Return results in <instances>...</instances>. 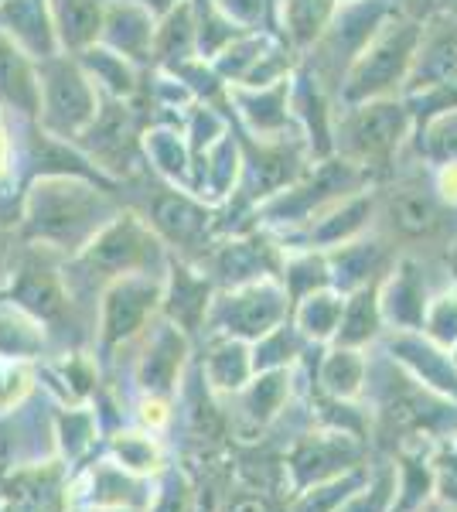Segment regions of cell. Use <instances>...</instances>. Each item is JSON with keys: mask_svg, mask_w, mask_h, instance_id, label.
<instances>
[{"mask_svg": "<svg viewBox=\"0 0 457 512\" xmlns=\"http://www.w3.org/2000/svg\"><path fill=\"white\" fill-rule=\"evenodd\" d=\"M331 14H335V0H287L290 31L297 35V41L318 38Z\"/></svg>", "mask_w": 457, "mask_h": 512, "instance_id": "20", "label": "cell"}, {"mask_svg": "<svg viewBox=\"0 0 457 512\" xmlns=\"http://www.w3.org/2000/svg\"><path fill=\"white\" fill-rule=\"evenodd\" d=\"M427 512H440V509H437V506H434V509H427Z\"/></svg>", "mask_w": 457, "mask_h": 512, "instance_id": "32", "label": "cell"}, {"mask_svg": "<svg viewBox=\"0 0 457 512\" xmlns=\"http://www.w3.org/2000/svg\"><path fill=\"white\" fill-rule=\"evenodd\" d=\"M413 127V113L403 96L369 99V103L348 106L342 130H338V147L342 158L362 171H376L393 164L400 154V144Z\"/></svg>", "mask_w": 457, "mask_h": 512, "instance_id": "2", "label": "cell"}, {"mask_svg": "<svg viewBox=\"0 0 457 512\" xmlns=\"http://www.w3.org/2000/svg\"><path fill=\"white\" fill-rule=\"evenodd\" d=\"M437 11H447L457 18V0H437Z\"/></svg>", "mask_w": 457, "mask_h": 512, "instance_id": "28", "label": "cell"}, {"mask_svg": "<svg viewBox=\"0 0 457 512\" xmlns=\"http://www.w3.org/2000/svg\"><path fill=\"white\" fill-rule=\"evenodd\" d=\"M372 195H359V198H348V202L338 205L335 212H331V219H324L321 226V239L324 243H348L352 236L362 233L365 219L372 216Z\"/></svg>", "mask_w": 457, "mask_h": 512, "instance_id": "18", "label": "cell"}, {"mask_svg": "<svg viewBox=\"0 0 457 512\" xmlns=\"http://www.w3.org/2000/svg\"><path fill=\"white\" fill-rule=\"evenodd\" d=\"M232 512H267V502L263 499H239Z\"/></svg>", "mask_w": 457, "mask_h": 512, "instance_id": "27", "label": "cell"}, {"mask_svg": "<svg viewBox=\"0 0 457 512\" xmlns=\"http://www.w3.org/2000/svg\"><path fill=\"white\" fill-rule=\"evenodd\" d=\"M379 304H382V318L400 328V332H417V328H423L430 297H427V287H423L417 263L400 260L393 274L382 277Z\"/></svg>", "mask_w": 457, "mask_h": 512, "instance_id": "4", "label": "cell"}, {"mask_svg": "<svg viewBox=\"0 0 457 512\" xmlns=\"http://www.w3.org/2000/svg\"><path fill=\"white\" fill-rule=\"evenodd\" d=\"M151 291L147 287H137V284H127V287H116L106 301V321H103V332H106V342H120V338L134 335L144 321L147 308H151Z\"/></svg>", "mask_w": 457, "mask_h": 512, "instance_id": "11", "label": "cell"}, {"mask_svg": "<svg viewBox=\"0 0 457 512\" xmlns=\"http://www.w3.org/2000/svg\"><path fill=\"white\" fill-rule=\"evenodd\" d=\"M62 434H72V437H62V448L69 458H79L82 451L93 448V417L89 414H69V420H62Z\"/></svg>", "mask_w": 457, "mask_h": 512, "instance_id": "24", "label": "cell"}, {"mask_svg": "<svg viewBox=\"0 0 457 512\" xmlns=\"http://www.w3.org/2000/svg\"><path fill=\"white\" fill-rule=\"evenodd\" d=\"M393 492H400V485H396L393 472H386L372 489L365 485V489L355 492L338 512H389V506H393Z\"/></svg>", "mask_w": 457, "mask_h": 512, "instance_id": "22", "label": "cell"}, {"mask_svg": "<svg viewBox=\"0 0 457 512\" xmlns=\"http://www.w3.org/2000/svg\"><path fill=\"white\" fill-rule=\"evenodd\" d=\"M140 417H144L147 427H161L164 420H168V410H164L161 400H147L144 403V414H140Z\"/></svg>", "mask_w": 457, "mask_h": 512, "instance_id": "26", "label": "cell"}, {"mask_svg": "<svg viewBox=\"0 0 457 512\" xmlns=\"http://www.w3.org/2000/svg\"><path fill=\"white\" fill-rule=\"evenodd\" d=\"M362 482H365L362 472H345L338 478H328V482L311 485V489H304L301 499L294 502V512H338L362 489Z\"/></svg>", "mask_w": 457, "mask_h": 512, "instance_id": "14", "label": "cell"}, {"mask_svg": "<svg viewBox=\"0 0 457 512\" xmlns=\"http://www.w3.org/2000/svg\"><path fill=\"white\" fill-rule=\"evenodd\" d=\"M151 512H191V485H188V478L181 475V472H171Z\"/></svg>", "mask_w": 457, "mask_h": 512, "instance_id": "25", "label": "cell"}, {"mask_svg": "<svg viewBox=\"0 0 457 512\" xmlns=\"http://www.w3.org/2000/svg\"><path fill=\"white\" fill-rule=\"evenodd\" d=\"M348 461H355V448L348 441H324V437H314L297 448V454L290 458V472H294L297 489H311L318 482H328V478L345 475Z\"/></svg>", "mask_w": 457, "mask_h": 512, "instance_id": "6", "label": "cell"}, {"mask_svg": "<svg viewBox=\"0 0 457 512\" xmlns=\"http://www.w3.org/2000/svg\"><path fill=\"white\" fill-rule=\"evenodd\" d=\"M284 315V294L273 287H253L229 308V321L243 335H267Z\"/></svg>", "mask_w": 457, "mask_h": 512, "instance_id": "10", "label": "cell"}, {"mask_svg": "<svg viewBox=\"0 0 457 512\" xmlns=\"http://www.w3.org/2000/svg\"><path fill=\"white\" fill-rule=\"evenodd\" d=\"M110 512H134V509H110Z\"/></svg>", "mask_w": 457, "mask_h": 512, "instance_id": "31", "label": "cell"}, {"mask_svg": "<svg viewBox=\"0 0 457 512\" xmlns=\"http://www.w3.org/2000/svg\"><path fill=\"white\" fill-rule=\"evenodd\" d=\"M284 393H287V376L284 373H267L249 386L246 417L253 420V427L270 424V420L280 414V407H284Z\"/></svg>", "mask_w": 457, "mask_h": 512, "instance_id": "16", "label": "cell"}, {"mask_svg": "<svg viewBox=\"0 0 457 512\" xmlns=\"http://www.w3.org/2000/svg\"><path fill=\"white\" fill-rule=\"evenodd\" d=\"M249 373H253V359H249L246 345L239 342H226L209 359V379L215 390H239Z\"/></svg>", "mask_w": 457, "mask_h": 512, "instance_id": "19", "label": "cell"}, {"mask_svg": "<svg viewBox=\"0 0 457 512\" xmlns=\"http://www.w3.org/2000/svg\"><path fill=\"white\" fill-rule=\"evenodd\" d=\"M457 82V18L447 11H434L423 21V35L417 48V62H413L410 82H406L403 96L423 93V89L451 86Z\"/></svg>", "mask_w": 457, "mask_h": 512, "instance_id": "3", "label": "cell"}, {"mask_svg": "<svg viewBox=\"0 0 457 512\" xmlns=\"http://www.w3.org/2000/svg\"><path fill=\"white\" fill-rule=\"evenodd\" d=\"M451 270L457 274V243H454V250H451Z\"/></svg>", "mask_w": 457, "mask_h": 512, "instance_id": "29", "label": "cell"}, {"mask_svg": "<svg viewBox=\"0 0 457 512\" xmlns=\"http://www.w3.org/2000/svg\"><path fill=\"white\" fill-rule=\"evenodd\" d=\"M386 219L396 236L403 239H430L444 226V212H440V198L423 188L420 181H403L389 192Z\"/></svg>", "mask_w": 457, "mask_h": 512, "instance_id": "5", "label": "cell"}, {"mask_svg": "<svg viewBox=\"0 0 457 512\" xmlns=\"http://www.w3.org/2000/svg\"><path fill=\"white\" fill-rule=\"evenodd\" d=\"M28 373H24L21 366H14V362H0V414H7V410H14L18 403L24 400V393H28Z\"/></svg>", "mask_w": 457, "mask_h": 512, "instance_id": "23", "label": "cell"}, {"mask_svg": "<svg viewBox=\"0 0 457 512\" xmlns=\"http://www.w3.org/2000/svg\"><path fill=\"white\" fill-rule=\"evenodd\" d=\"M382 263H386V250L379 239L369 243H342V250L331 256V270H335V284L342 291H359V287L379 284Z\"/></svg>", "mask_w": 457, "mask_h": 512, "instance_id": "9", "label": "cell"}, {"mask_svg": "<svg viewBox=\"0 0 457 512\" xmlns=\"http://www.w3.org/2000/svg\"><path fill=\"white\" fill-rule=\"evenodd\" d=\"M321 383L335 400H352V396H359L365 386V359L359 355V349H342V345H335L321 366Z\"/></svg>", "mask_w": 457, "mask_h": 512, "instance_id": "12", "label": "cell"}, {"mask_svg": "<svg viewBox=\"0 0 457 512\" xmlns=\"http://www.w3.org/2000/svg\"><path fill=\"white\" fill-rule=\"evenodd\" d=\"M423 332L434 338L437 345H457V287L430 301Z\"/></svg>", "mask_w": 457, "mask_h": 512, "instance_id": "21", "label": "cell"}, {"mask_svg": "<svg viewBox=\"0 0 457 512\" xmlns=\"http://www.w3.org/2000/svg\"><path fill=\"white\" fill-rule=\"evenodd\" d=\"M427 4H430V0H427Z\"/></svg>", "mask_w": 457, "mask_h": 512, "instance_id": "33", "label": "cell"}, {"mask_svg": "<svg viewBox=\"0 0 457 512\" xmlns=\"http://www.w3.org/2000/svg\"><path fill=\"white\" fill-rule=\"evenodd\" d=\"M86 502L96 512H110V509H140L147 502L144 485H140V475L127 472L116 461H99V465L89 472V495Z\"/></svg>", "mask_w": 457, "mask_h": 512, "instance_id": "7", "label": "cell"}, {"mask_svg": "<svg viewBox=\"0 0 457 512\" xmlns=\"http://www.w3.org/2000/svg\"><path fill=\"white\" fill-rule=\"evenodd\" d=\"M420 35H423V21L396 11L369 38V45L355 55V62L345 69L342 79L345 103L355 106V103H369V99L400 96L406 82H410L413 62H417Z\"/></svg>", "mask_w": 457, "mask_h": 512, "instance_id": "1", "label": "cell"}, {"mask_svg": "<svg viewBox=\"0 0 457 512\" xmlns=\"http://www.w3.org/2000/svg\"><path fill=\"white\" fill-rule=\"evenodd\" d=\"M379 284L352 291L342 311V325H338V332H335V345H342V349H362L365 342H372V338L379 335L382 321H386L382 318V304H379Z\"/></svg>", "mask_w": 457, "mask_h": 512, "instance_id": "8", "label": "cell"}, {"mask_svg": "<svg viewBox=\"0 0 457 512\" xmlns=\"http://www.w3.org/2000/svg\"><path fill=\"white\" fill-rule=\"evenodd\" d=\"M113 458L116 465H123L134 475H151L161 472V444L154 441L147 431H123L113 437Z\"/></svg>", "mask_w": 457, "mask_h": 512, "instance_id": "13", "label": "cell"}, {"mask_svg": "<svg viewBox=\"0 0 457 512\" xmlns=\"http://www.w3.org/2000/svg\"><path fill=\"white\" fill-rule=\"evenodd\" d=\"M178 366H181V342L174 335H161L154 345V355L140 369V383L154 396L164 393L174 383V376H178Z\"/></svg>", "mask_w": 457, "mask_h": 512, "instance_id": "17", "label": "cell"}, {"mask_svg": "<svg viewBox=\"0 0 457 512\" xmlns=\"http://www.w3.org/2000/svg\"><path fill=\"white\" fill-rule=\"evenodd\" d=\"M451 362H454V369H457V345H454V355H451Z\"/></svg>", "mask_w": 457, "mask_h": 512, "instance_id": "30", "label": "cell"}, {"mask_svg": "<svg viewBox=\"0 0 457 512\" xmlns=\"http://www.w3.org/2000/svg\"><path fill=\"white\" fill-rule=\"evenodd\" d=\"M342 311L345 301L331 291H318V294H307L297 318H301V328L311 338H335L338 325H342Z\"/></svg>", "mask_w": 457, "mask_h": 512, "instance_id": "15", "label": "cell"}]
</instances>
